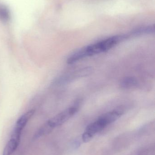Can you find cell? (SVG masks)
<instances>
[{
  "mask_svg": "<svg viewBox=\"0 0 155 155\" xmlns=\"http://www.w3.org/2000/svg\"><path fill=\"white\" fill-rule=\"evenodd\" d=\"M126 39V35H116L94 44L83 47L78 51L82 59L96 55L109 51L119 43Z\"/></svg>",
  "mask_w": 155,
  "mask_h": 155,
  "instance_id": "6da1fadb",
  "label": "cell"
},
{
  "mask_svg": "<svg viewBox=\"0 0 155 155\" xmlns=\"http://www.w3.org/2000/svg\"><path fill=\"white\" fill-rule=\"evenodd\" d=\"M109 124L103 115L96 121L89 124L82 136V139L84 143L91 141L96 134L105 128Z\"/></svg>",
  "mask_w": 155,
  "mask_h": 155,
  "instance_id": "7a4b0ae2",
  "label": "cell"
},
{
  "mask_svg": "<svg viewBox=\"0 0 155 155\" xmlns=\"http://www.w3.org/2000/svg\"><path fill=\"white\" fill-rule=\"evenodd\" d=\"M78 105H75L56 115L47 121V123L53 128L62 125L75 114L78 112Z\"/></svg>",
  "mask_w": 155,
  "mask_h": 155,
  "instance_id": "3957f363",
  "label": "cell"
},
{
  "mask_svg": "<svg viewBox=\"0 0 155 155\" xmlns=\"http://www.w3.org/2000/svg\"><path fill=\"white\" fill-rule=\"evenodd\" d=\"M35 110H31L22 116L16 122L12 134V137L20 139L23 129L34 114Z\"/></svg>",
  "mask_w": 155,
  "mask_h": 155,
  "instance_id": "277c9868",
  "label": "cell"
},
{
  "mask_svg": "<svg viewBox=\"0 0 155 155\" xmlns=\"http://www.w3.org/2000/svg\"><path fill=\"white\" fill-rule=\"evenodd\" d=\"M154 25H150L148 26H142L135 30H133L129 34L126 35V37H136L145 35L152 34L154 33Z\"/></svg>",
  "mask_w": 155,
  "mask_h": 155,
  "instance_id": "5b68a950",
  "label": "cell"
},
{
  "mask_svg": "<svg viewBox=\"0 0 155 155\" xmlns=\"http://www.w3.org/2000/svg\"><path fill=\"white\" fill-rule=\"evenodd\" d=\"M20 139L11 137L4 149L2 155H12L19 145Z\"/></svg>",
  "mask_w": 155,
  "mask_h": 155,
  "instance_id": "8992f818",
  "label": "cell"
},
{
  "mask_svg": "<svg viewBox=\"0 0 155 155\" xmlns=\"http://www.w3.org/2000/svg\"><path fill=\"white\" fill-rule=\"evenodd\" d=\"M138 85L137 79L133 77H126L123 78L120 82V86L125 89L136 87Z\"/></svg>",
  "mask_w": 155,
  "mask_h": 155,
  "instance_id": "52a82bcc",
  "label": "cell"
},
{
  "mask_svg": "<svg viewBox=\"0 0 155 155\" xmlns=\"http://www.w3.org/2000/svg\"><path fill=\"white\" fill-rule=\"evenodd\" d=\"M53 129L54 128H53L47 122L40 127V129L35 134V137L39 138L43 136L48 134H50Z\"/></svg>",
  "mask_w": 155,
  "mask_h": 155,
  "instance_id": "ba28073f",
  "label": "cell"
},
{
  "mask_svg": "<svg viewBox=\"0 0 155 155\" xmlns=\"http://www.w3.org/2000/svg\"><path fill=\"white\" fill-rule=\"evenodd\" d=\"M10 18V12L8 9L4 5H0V20L7 21Z\"/></svg>",
  "mask_w": 155,
  "mask_h": 155,
  "instance_id": "9c48e42d",
  "label": "cell"
}]
</instances>
